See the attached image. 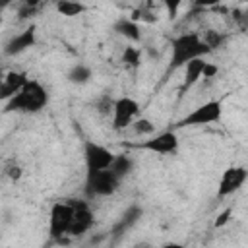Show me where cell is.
<instances>
[{"label": "cell", "mask_w": 248, "mask_h": 248, "mask_svg": "<svg viewBox=\"0 0 248 248\" xmlns=\"http://www.w3.org/2000/svg\"><path fill=\"white\" fill-rule=\"evenodd\" d=\"M161 248H184V244H180V242H165Z\"/></svg>", "instance_id": "cell-28"}, {"label": "cell", "mask_w": 248, "mask_h": 248, "mask_svg": "<svg viewBox=\"0 0 248 248\" xmlns=\"http://www.w3.org/2000/svg\"><path fill=\"white\" fill-rule=\"evenodd\" d=\"M4 172H6V176L10 178V180H19L21 176H23V169L17 165V163H12V165H8L6 169H4Z\"/></svg>", "instance_id": "cell-24"}, {"label": "cell", "mask_w": 248, "mask_h": 248, "mask_svg": "<svg viewBox=\"0 0 248 248\" xmlns=\"http://www.w3.org/2000/svg\"><path fill=\"white\" fill-rule=\"evenodd\" d=\"M112 105H114V99H112L110 95H101V97L97 99V103H95V107H97V110H99L101 114L112 112Z\"/></svg>", "instance_id": "cell-21"}, {"label": "cell", "mask_w": 248, "mask_h": 248, "mask_svg": "<svg viewBox=\"0 0 248 248\" xmlns=\"http://www.w3.org/2000/svg\"><path fill=\"white\" fill-rule=\"evenodd\" d=\"M72 203H74V217H72V223H70V229H68V236L79 238L93 227L95 219H93V211L89 209L87 202L72 200Z\"/></svg>", "instance_id": "cell-10"}, {"label": "cell", "mask_w": 248, "mask_h": 248, "mask_svg": "<svg viewBox=\"0 0 248 248\" xmlns=\"http://www.w3.org/2000/svg\"><path fill=\"white\" fill-rule=\"evenodd\" d=\"M132 169H134V159H132L130 155H126V153L114 155V161H112L110 167H108V170H110L118 180H122L124 176H128V174L132 172Z\"/></svg>", "instance_id": "cell-15"}, {"label": "cell", "mask_w": 248, "mask_h": 248, "mask_svg": "<svg viewBox=\"0 0 248 248\" xmlns=\"http://www.w3.org/2000/svg\"><path fill=\"white\" fill-rule=\"evenodd\" d=\"M178 145H180V140H178L176 132H172V130H165V132L149 136L143 141L132 143V147H136V149L151 151V153H159V155H174L178 151Z\"/></svg>", "instance_id": "cell-6"}, {"label": "cell", "mask_w": 248, "mask_h": 248, "mask_svg": "<svg viewBox=\"0 0 248 248\" xmlns=\"http://www.w3.org/2000/svg\"><path fill=\"white\" fill-rule=\"evenodd\" d=\"M85 10H87V6L81 4V2H72V0H60V2H56V12L62 14V16H68V17L79 16Z\"/></svg>", "instance_id": "cell-17"}, {"label": "cell", "mask_w": 248, "mask_h": 248, "mask_svg": "<svg viewBox=\"0 0 248 248\" xmlns=\"http://www.w3.org/2000/svg\"><path fill=\"white\" fill-rule=\"evenodd\" d=\"M203 64H205L203 58H196V60H192V62H188V64L184 66V81H182V85H180V93H182V95H184L188 89H192V87L200 81Z\"/></svg>", "instance_id": "cell-12"}, {"label": "cell", "mask_w": 248, "mask_h": 248, "mask_svg": "<svg viewBox=\"0 0 248 248\" xmlns=\"http://www.w3.org/2000/svg\"><path fill=\"white\" fill-rule=\"evenodd\" d=\"M202 41L213 50V48H217V46H221V43L225 41V37L221 35V33H215V31H209L205 37H202Z\"/></svg>", "instance_id": "cell-22"}, {"label": "cell", "mask_w": 248, "mask_h": 248, "mask_svg": "<svg viewBox=\"0 0 248 248\" xmlns=\"http://www.w3.org/2000/svg\"><path fill=\"white\" fill-rule=\"evenodd\" d=\"M221 116H223V101L213 99V101H207V103L196 107L194 110H190L186 116L176 120L169 130L176 132L180 128H190V126H207V124L219 122Z\"/></svg>", "instance_id": "cell-3"}, {"label": "cell", "mask_w": 248, "mask_h": 248, "mask_svg": "<svg viewBox=\"0 0 248 248\" xmlns=\"http://www.w3.org/2000/svg\"><path fill=\"white\" fill-rule=\"evenodd\" d=\"M219 74V68H217V64H211V62H205L203 64V70H202V78H215Z\"/></svg>", "instance_id": "cell-26"}, {"label": "cell", "mask_w": 248, "mask_h": 248, "mask_svg": "<svg viewBox=\"0 0 248 248\" xmlns=\"http://www.w3.org/2000/svg\"><path fill=\"white\" fill-rule=\"evenodd\" d=\"M37 8H39V2H25L21 8H19V12H17V17L19 19H27V17H31L35 12H37Z\"/></svg>", "instance_id": "cell-23"}, {"label": "cell", "mask_w": 248, "mask_h": 248, "mask_svg": "<svg viewBox=\"0 0 248 248\" xmlns=\"http://www.w3.org/2000/svg\"><path fill=\"white\" fill-rule=\"evenodd\" d=\"M114 155L107 145H101L97 141L87 140L83 143V163H85V176L107 170L110 163L114 161Z\"/></svg>", "instance_id": "cell-5"}, {"label": "cell", "mask_w": 248, "mask_h": 248, "mask_svg": "<svg viewBox=\"0 0 248 248\" xmlns=\"http://www.w3.org/2000/svg\"><path fill=\"white\" fill-rule=\"evenodd\" d=\"M74 217V203L72 200H58L50 205L48 213V238L50 242H60L68 234L70 223Z\"/></svg>", "instance_id": "cell-4"}, {"label": "cell", "mask_w": 248, "mask_h": 248, "mask_svg": "<svg viewBox=\"0 0 248 248\" xmlns=\"http://www.w3.org/2000/svg\"><path fill=\"white\" fill-rule=\"evenodd\" d=\"M48 103V93L39 79H27V83L4 105V112H23L35 114L43 110Z\"/></svg>", "instance_id": "cell-2"}, {"label": "cell", "mask_w": 248, "mask_h": 248, "mask_svg": "<svg viewBox=\"0 0 248 248\" xmlns=\"http://www.w3.org/2000/svg\"><path fill=\"white\" fill-rule=\"evenodd\" d=\"M114 31H116L120 37H124V39L132 41V43H138V41L141 39L140 23L132 21L130 17H118V19L114 21Z\"/></svg>", "instance_id": "cell-14"}, {"label": "cell", "mask_w": 248, "mask_h": 248, "mask_svg": "<svg viewBox=\"0 0 248 248\" xmlns=\"http://www.w3.org/2000/svg\"><path fill=\"white\" fill-rule=\"evenodd\" d=\"M122 64L130 70H136L140 68L141 64V50L138 46H126L124 52H122Z\"/></svg>", "instance_id": "cell-18"}, {"label": "cell", "mask_w": 248, "mask_h": 248, "mask_svg": "<svg viewBox=\"0 0 248 248\" xmlns=\"http://www.w3.org/2000/svg\"><path fill=\"white\" fill-rule=\"evenodd\" d=\"M231 215H232V207H225L219 215H217V219H215V223H213V227L215 229H221V227H225L229 221H231Z\"/></svg>", "instance_id": "cell-25"}, {"label": "cell", "mask_w": 248, "mask_h": 248, "mask_svg": "<svg viewBox=\"0 0 248 248\" xmlns=\"http://www.w3.org/2000/svg\"><path fill=\"white\" fill-rule=\"evenodd\" d=\"M132 130L138 134V136H153L155 134V124L153 120L145 118V116H138L134 122H132Z\"/></svg>", "instance_id": "cell-19"}, {"label": "cell", "mask_w": 248, "mask_h": 248, "mask_svg": "<svg viewBox=\"0 0 248 248\" xmlns=\"http://www.w3.org/2000/svg\"><path fill=\"white\" fill-rule=\"evenodd\" d=\"M120 186V180L107 169L95 174L85 176V186L83 192L87 198H95V196H112Z\"/></svg>", "instance_id": "cell-7"}, {"label": "cell", "mask_w": 248, "mask_h": 248, "mask_svg": "<svg viewBox=\"0 0 248 248\" xmlns=\"http://www.w3.org/2000/svg\"><path fill=\"white\" fill-rule=\"evenodd\" d=\"M248 178V170L242 165H232L229 169L223 170L219 186H217V198H227L232 196L234 192H238L242 188V184Z\"/></svg>", "instance_id": "cell-9"}, {"label": "cell", "mask_w": 248, "mask_h": 248, "mask_svg": "<svg viewBox=\"0 0 248 248\" xmlns=\"http://www.w3.org/2000/svg\"><path fill=\"white\" fill-rule=\"evenodd\" d=\"M4 78H6V72H4V70H2V68H0V85H2V83H4Z\"/></svg>", "instance_id": "cell-29"}, {"label": "cell", "mask_w": 248, "mask_h": 248, "mask_svg": "<svg viewBox=\"0 0 248 248\" xmlns=\"http://www.w3.org/2000/svg\"><path fill=\"white\" fill-rule=\"evenodd\" d=\"M37 45V27L31 23L29 27H25L21 33L14 35L6 45H4V54L6 56H17L29 48H33Z\"/></svg>", "instance_id": "cell-11"}, {"label": "cell", "mask_w": 248, "mask_h": 248, "mask_svg": "<svg viewBox=\"0 0 248 248\" xmlns=\"http://www.w3.org/2000/svg\"><path fill=\"white\" fill-rule=\"evenodd\" d=\"M91 78H93L91 68H89L87 64H81V62L74 64V66L66 72V79H68L70 83H74V85H83V83H87Z\"/></svg>", "instance_id": "cell-16"}, {"label": "cell", "mask_w": 248, "mask_h": 248, "mask_svg": "<svg viewBox=\"0 0 248 248\" xmlns=\"http://www.w3.org/2000/svg\"><path fill=\"white\" fill-rule=\"evenodd\" d=\"M141 215H143V209H141V207H138V205L128 207V209L120 215V219L116 221V225L112 227V234H114V236H118V234L126 232L130 227H134V225L141 219Z\"/></svg>", "instance_id": "cell-13"}, {"label": "cell", "mask_w": 248, "mask_h": 248, "mask_svg": "<svg viewBox=\"0 0 248 248\" xmlns=\"http://www.w3.org/2000/svg\"><path fill=\"white\" fill-rule=\"evenodd\" d=\"M140 116V103L132 97H118L112 105V128L124 130Z\"/></svg>", "instance_id": "cell-8"}, {"label": "cell", "mask_w": 248, "mask_h": 248, "mask_svg": "<svg viewBox=\"0 0 248 248\" xmlns=\"http://www.w3.org/2000/svg\"><path fill=\"white\" fill-rule=\"evenodd\" d=\"M165 6H167V10H169V16H170V17H174L176 10L180 8V2H167Z\"/></svg>", "instance_id": "cell-27"}, {"label": "cell", "mask_w": 248, "mask_h": 248, "mask_svg": "<svg viewBox=\"0 0 248 248\" xmlns=\"http://www.w3.org/2000/svg\"><path fill=\"white\" fill-rule=\"evenodd\" d=\"M27 74L25 72H16V70H12V72H6V78H4V83L8 85V87H12L14 91H19L25 83H27Z\"/></svg>", "instance_id": "cell-20"}, {"label": "cell", "mask_w": 248, "mask_h": 248, "mask_svg": "<svg viewBox=\"0 0 248 248\" xmlns=\"http://www.w3.org/2000/svg\"><path fill=\"white\" fill-rule=\"evenodd\" d=\"M209 52L211 48L202 41L198 33H182L170 41V56H169L167 72H174L196 58H203Z\"/></svg>", "instance_id": "cell-1"}]
</instances>
